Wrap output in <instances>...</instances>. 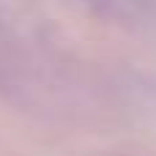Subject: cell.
Wrapping results in <instances>:
<instances>
[]
</instances>
